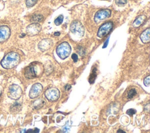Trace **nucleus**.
I'll use <instances>...</instances> for the list:
<instances>
[{"label":"nucleus","mask_w":150,"mask_h":133,"mask_svg":"<svg viewBox=\"0 0 150 133\" xmlns=\"http://www.w3.org/2000/svg\"><path fill=\"white\" fill-rule=\"evenodd\" d=\"M71 50V49L69 43L64 42L57 46L56 48V53L60 59H64L70 55Z\"/></svg>","instance_id":"obj_3"},{"label":"nucleus","mask_w":150,"mask_h":133,"mask_svg":"<svg viewBox=\"0 0 150 133\" xmlns=\"http://www.w3.org/2000/svg\"><path fill=\"white\" fill-rule=\"evenodd\" d=\"M117 132H123V133H125V131H122L121 129H119L118 131H117Z\"/></svg>","instance_id":"obj_33"},{"label":"nucleus","mask_w":150,"mask_h":133,"mask_svg":"<svg viewBox=\"0 0 150 133\" xmlns=\"http://www.w3.org/2000/svg\"><path fill=\"white\" fill-rule=\"evenodd\" d=\"M77 52L81 55V56H84L85 54V51L83 49V48L81 46H78L77 49Z\"/></svg>","instance_id":"obj_24"},{"label":"nucleus","mask_w":150,"mask_h":133,"mask_svg":"<svg viewBox=\"0 0 150 133\" xmlns=\"http://www.w3.org/2000/svg\"><path fill=\"white\" fill-rule=\"evenodd\" d=\"M113 23L112 22H107L103 23L98 29L97 32V36L102 38L108 35L112 30Z\"/></svg>","instance_id":"obj_7"},{"label":"nucleus","mask_w":150,"mask_h":133,"mask_svg":"<svg viewBox=\"0 0 150 133\" xmlns=\"http://www.w3.org/2000/svg\"><path fill=\"white\" fill-rule=\"evenodd\" d=\"M46 98L51 102L57 101L60 97V91L55 87H50L47 89L45 93Z\"/></svg>","instance_id":"obj_6"},{"label":"nucleus","mask_w":150,"mask_h":133,"mask_svg":"<svg viewBox=\"0 0 150 133\" xmlns=\"http://www.w3.org/2000/svg\"><path fill=\"white\" fill-rule=\"evenodd\" d=\"M22 94V90L21 87L17 84H13L9 87L8 96L15 100H18Z\"/></svg>","instance_id":"obj_5"},{"label":"nucleus","mask_w":150,"mask_h":133,"mask_svg":"<svg viewBox=\"0 0 150 133\" xmlns=\"http://www.w3.org/2000/svg\"><path fill=\"white\" fill-rule=\"evenodd\" d=\"M69 129H70V127L68 125H66L63 127L62 130H63V132H67L69 131Z\"/></svg>","instance_id":"obj_27"},{"label":"nucleus","mask_w":150,"mask_h":133,"mask_svg":"<svg viewBox=\"0 0 150 133\" xmlns=\"http://www.w3.org/2000/svg\"><path fill=\"white\" fill-rule=\"evenodd\" d=\"M43 19V16L40 14H35L33 15L31 18L30 21L32 23H38L40 22Z\"/></svg>","instance_id":"obj_16"},{"label":"nucleus","mask_w":150,"mask_h":133,"mask_svg":"<svg viewBox=\"0 0 150 133\" xmlns=\"http://www.w3.org/2000/svg\"><path fill=\"white\" fill-rule=\"evenodd\" d=\"M21 108H22L21 104L18 102H15L14 104H13L11 106L10 110H11V112L17 113L21 111Z\"/></svg>","instance_id":"obj_15"},{"label":"nucleus","mask_w":150,"mask_h":133,"mask_svg":"<svg viewBox=\"0 0 150 133\" xmlns=\"http://www.w3.org/2000/svg\"><path fill=\"white\" fill-rule=\"evenodd\" d=\"M43 90V86L40 83L34 84L30 89L29 91V97L30 98H37L42 93Z\"/></svg>","instance_id":"obj_10"},{"label":"nucleus","mask_w":150,"mask_h":133,"mask_svg":"<svg viewBox=\"0 0 150 133\" xmlns=\"http://www.w3.org/2000/svg\"><path fill=\"white\" fill-rule=\"evenodd\" d=\"M96 71H97L96 68H94L93 70L91 73L90 74V75L89 76L88 81L90 82V84H93L94 82V81H95V79H96V78L97 77V72H96Z\"/></svg>","instance_id":"obj_18"},{"label":"nucleus","mask_w":150,"mask_h":133,"mask_svg":"<svg viewBox=\"0 0 150 133\" xmlns=\"http://www.w3.org/2000/svg\"><path fill=\"white\" fill-rule=\"evenodd\" d=\"M39 132V129L38 128H35L34 130V132Z\"/></svg>","instance_id":"obj_32"},{"label":"nucleus","mask_w":150,"mask_h":133,"mask_svg":"<svg viewBox=\"0 0 150 133\" xmlns=\"http://www.w3.org/2000/svg\"><path fill=\"white\" fill-rule=\"evenodd\" d=\"M2 89H3L2 87V86L0 85V96H1V94H2Z\"/></svg>","instance_id":"obj_31"},{"label":"nucleus","mask_w":150,"mask_h":133,"mask_svg":"<svg viewBox=\"0 0 150 133\" xmlns=\"http://www.w3.org/2000/svg\"><path fill=\"white\" fill-rule=\"evenodd\" d=\"M140 39L144 43H148L150 42V28H148L144 30L140 35Z\"/></svg>","instance_id":"obj_14"},{"label":"nucleus","mask_w":150,"mask_h":133,"mask_svg":"<svg viewBox=\"0 0 150 133\" xmlns=\"http://www.w3.org/2000/svg\"><path fill=\"white\" fill-rule=\"evenodd\" d=\"M11 35V30L8 26L4 25L0 26V43L4 42L8 39Z\"/></svg>","instance_id":"obj_11"},{"label":"nucleus","mask_w":150,"mask_h":133,"mask_svg":"<svg viewBox=\"0 0 150 133\" xmlns=\"http://www.w3.org/2000/svg\"><path fill=\"white\" fill-rule=\"evenodd\" d=\"M144 84L146 87L149 86V85H150V76L149 75L145 78V79L144 80Z\"/></svg>","instance_id":"obj_23"},{"label":"nucleus","mask_w":150,"mask_h":133,"mask_svg":"<svg viewBox=\"0 0 150 133\" xmlns=\"http://www.w3.org/2000/svg\"><path fill=\"white\" fill-rule=\"evenodd\" d=\"M108 40H109V38H108V39L105 40V43H104V45H103V48H105V47L107 46L108 43Z\"/></svg>","instance_id":"obj_28"},{"label":"nucleus","mask_w":150,"mask_h":133,"mask_svg":"<svg viewBox=\"0 0 150 133\" xmlns=\"http://www.w3.org/2000/svg\"><path fill=\"white\" fill-rule=\"evenodd\" d=\"M70 30L73 34L79 37H82L85 32L83 25L78 21H74L71 22L70 26Z\"/></svg>","instance_id":"obj_4"},{"label":"nucleus","mask_w":150,"mask_h":133,"mask_svg":"<svg viewBox=\"0 0 150 133\" xmlns=\"http://www.w3.org/2000/svg\"><path fill=\"white\" fill-rule=\"evenodd\" d=\"M111 11L109 9H103L98 11L94 16V21L98 23L100 21L109 18L111 16Z\"/></svg>","instance_id":"obj_8"},{"label":"nucleus","mask_w":150,"mask_h":133,"mask_svg":"<svg viewBox=\"0 0 150 133\" xmlns=\"http://www.w3.org/2000/svg\"><path fill=\"white\" fill-rule=\"evenodd\" d=\"M44 104H45V101L43 100L39 99V100L34 101L33 105L35 109H39Z\"/></svg>","instance_id":"obj_17"},{"label":"nucleus","mask_w":150,"mask_h":133,"mask_svg":"<svg viewBox=\"0 0 150 133\" xmlns=\"http://www.w3.org/2000/svg\"><path fill=\"white\" fill-rule=\"evenodd\" d=\"M20 62V56L15 52L7 53L1 62V64L4 69H11L16 66Z\"/></svg>","instance_id":"obj_1"},{"label":"nucleus","mask_w":150,"mask_h":133,"mask_svg":"<svg viewBox=\"0 0 150 133\" xmlns=\"http://www.w3.org/2000/svg\"><path fill=\"white\" fill-rule=\"evenodd\" d=\"M146 19V16L145 15H141L138 16L134 21L133 22L132 25L134 28H138L142 25Z\"/></svg>","instance_id":"obj_13"},{"label":"nucleus","mask_w":150,"mask_h":133,"mask_svg":"<svg viewBox=\"0 0 150 133\" xmlns=\"http://www.w3.org/2000/svg\"><path fill=\"white\" fill-rule=\"evenodd\" d=\"M53 40L49 38L42 39L38 44V47L41 51H46L52 47Z\"/></svg>","instance_id":"obj_12"},{"label":"nucleus","mask_w":150,"mask_h":133,"mask_svg":"<svg viewBox=\"0 0 150 133\" xmlns=\"http://www.w3.org/2000/svg\"><path fill=\"white\" fill-rule=\"evenodd\" d=\"M127 2V0H115V4L118 6H124Z\"/></svg>","instance_id":"obj_22"},{"label":"nucleus","mask_w":150,"mask_h":133,"mask_svg":"<svg viewBox=\"0 0 150 133\" xmlns=\"http://www.w3.org/2000/svg\"><path fill=\"white\" fill-rule=\"evenodd\" d=\"M60 35V33L59 32H56L54 33V36H59Z\"/></svg>","instance_id":"obj_30"},{"label":"nucleus","mask_w":150,"mask_h":133,"mask_svg":"<svg viewBox=\"0 0 150 133\" xmlns=\"http://www.w3.org/2000/svg\"><path fill=\"white\" fill-rule=\"evenodd\" d=\"M41 29L42 27L40 24L38 23H32L26 27V31L29 36H33L38 34Z\"/></svg>","instance_id":"obj_9"},{"label":"nucleus","mask_w":150,"mask_h":133,"mask_svg":"<svg viewBox=\"0 0 150 133\" xmlns=\"http://www.w3.org/2000/svg\"><path fill=\"white\" fill-rule=\"evenodd\" d=\"M71 86L70 84H66L64 87V89L66 90H69L71 88Z\"/></svg>","instance_id":"obj_29"},{"label":"nucleus","mask_w":150,"mask_h":133,"mask_svg":"<svg viewBox=\"0 0 150 133\" xmlns=\"http://www.w3.org/2000/svg\"><path fill=\"white\" fill-rule=\"evenodd\" d=\"M137 94V91L135 88H132L129 90L128 94V97L129 98H132L133 97H134Z\"/></svg>","instance_id":"obj_21"},{"label":"nucleus","mask_w":150,"mask_h":133,"mask_svg":"<svg viewBox=\"0 0 150 133\" xmlns=\"http://www.w3.org/2000/svg\"><path fill=\"white\" fill-rule=\"evenodd\" d=\"M63 21V15H59L55 20H54V24L57 26L60 25Z\"/></svg>","instance_id":"obj_19"},{"label":"nucleus","mask_w":150,"mask_h":133,"mask_svg":"<svg viewBox=\"0 0 150 133\" xmlns=\"http://www.w3.org/2000/svg\"><path fill=\"white\" fill-rule=\"evenodd\" d=\"M136 113V110L133 109V108H130V109H128L127 111V114H128L129 115H132L134 114H135Z\"/></svg>","instance_id":"obj_25"},{"label":"nucleus","mask_w":150,"mask_h":133,"mask_svg":"<svg viewBox=\"0 0 150 133\" xmlns=\"http://www.w3.org/2000/svg\"><path fill=\"white\" fill-rule=\"evenodd\" d=\"M38 2V0H26V5L28 7L34 6Z\"/></svg>","instance_id":"obj_20"},{"label":"nucleus","mask_w":150,"mask_h":133,"mask_svg":"<svg viewBox=\"0 0 150 133\" xmlns=\"http://www.w3.org/2000/svg\"><path fill=\"white\" fill-rule=\"evenodd\" d=\"M42 68L35 63L30 64L29 66L26 67L24 71V76L26 79H32L38 77V73H41Z\"/></svg>","instance_id":"obj_2"},{"label":"nucleus","mask_w":150,"mask_h":133,"mask_svg":"<svg viewBox=\"0 0 150 133\" xmlns=\"http://www.w3.org/2000/svg\"><path fill=\"white\" fill-rule=\"evenodd\" d=\"M71 59L73 60L74 62H77L78 60V56L76 54H73L71 56Z\"/></svg>","instance_id":"obj_26"}]
</instances>
